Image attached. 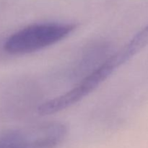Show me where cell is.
I'll use <instances>...</instances> for the list:
<instances>
[{
	"instance_id": "obj_3",
	"label": "cell",
	"mask_w": 148,
	"mask_h": 148,
	"mask_svg": "<svg viewBox=\"0 0 148 148\" xmlns=\"http://www.w3.org/2000/svg\"><path fill=\"white\" fill-rule=\"evenodd\" d=\"M23 135L20 130H10L0 134V148H22Z\"/></svg>"
},
{
	"instance_id": "obj_1",
	"label": "cell",
	"mask_w": 148,
	"mask_h": 148,
	"mask_svg": "<svg viewBox=\"0 0 148 148\" xmlns=\"http://www.w3.org/2000/svg\"><path fill=\"white\" fill-rule=\"evenodd\" d=\"M74 24L40 23L28 25L8 38L4 45L12 54L32 53L55 44L67 37L75 29Z\"/></svg>"
},
{
	"instance_id": "obj_2",
	"label": "cell",
	"mask_w": 148,
	"mask_h": 148,
	"mask_svg": "<svg viewBox=\"0 0 148 148\" xmlns=\"http://www.w3.org/2000/svg\"><path fill=\"white\" fill-rule=\"evenodd\" d=\"M116 68L110 56L101 66L85 77L70 90L43 103L38 107V111L40 115H49L70 107L96 89Z\"/></svg>"
}]
</instances>
